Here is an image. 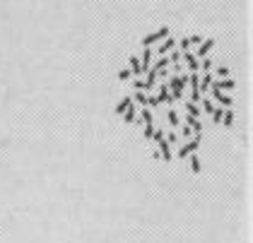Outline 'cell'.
Here are the masks:
<instances>
[{"instance_id": "cell-1", "label": "cell", "mask_w": 253, "mask_h": 243, "mask_svg": "<svg viewBox=\"0 0 253 243\" xmlns=\"http://www.w3.org/2000/svg\"><path fill=\"white\" fill-rule=\"evenodd\" d=\"M212 48L203 37L159 29L121 73L126 96L116 113L140 125L162 159L195 154L208 116L212 123H232L234 80L217 65Z\"/></svg>"}]
</instances>
